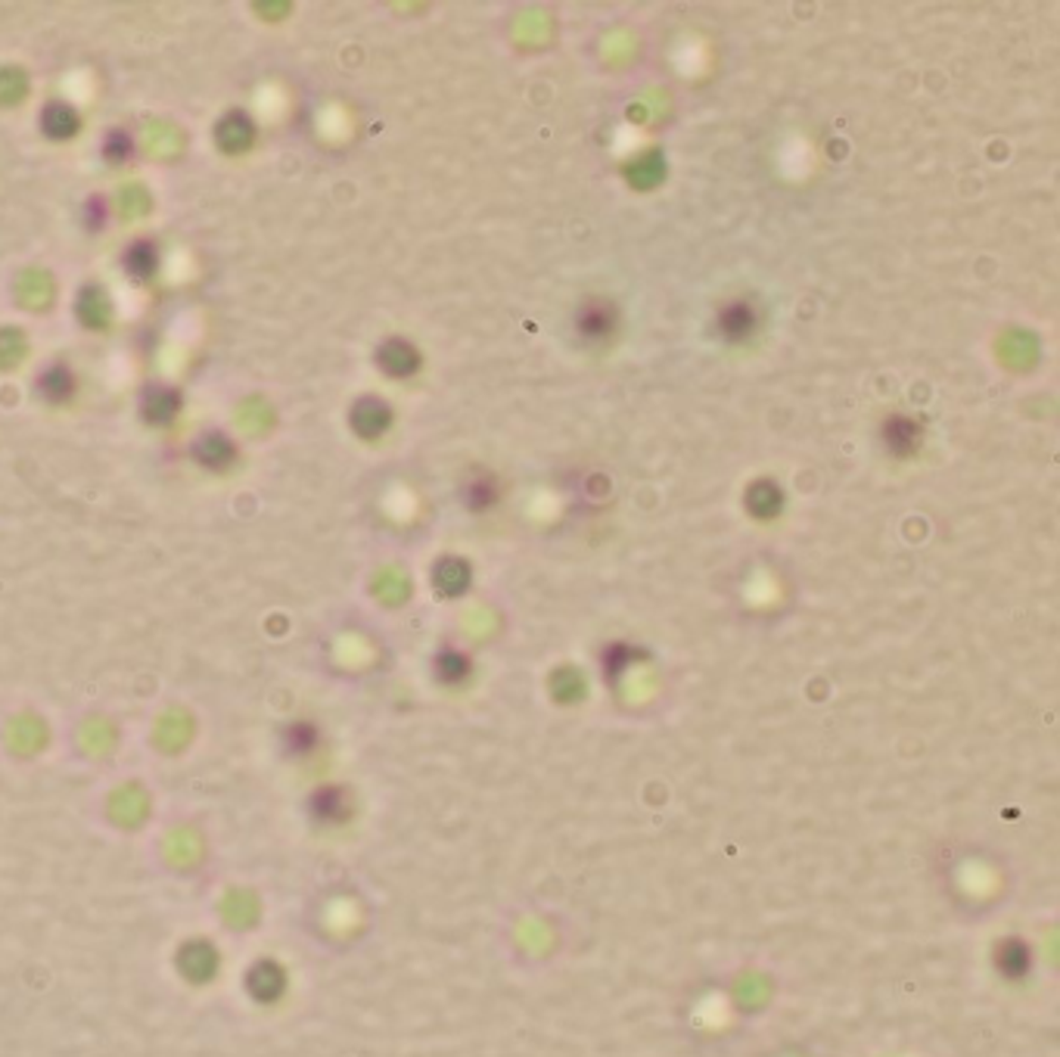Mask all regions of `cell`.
<instances>
[{"label":"cell","instance_id":"obj_1","mask_svg":"<svg viewBox=\"0 0 1060 1057\" xmlns=\"http://www.w3.org/2000/svg\"><path fill=\"white\" fill-rule=\"evenodd\" d=\"M616 305H609L607 299H588L575 314V330L585 342H603L616 333Z\"/></svg>","mask_w":1060,"mask_h":1057},{"label":"cell","instance_id":"obj_2","mask_svg":"<svg viewBox=\"0 0 1060 1057\" xmlns=\"http://www.w3.org/2000/svg\"><path fill=\"white\" fill-rule=\"evenodd\" d=\"M715 324H719V333L725 336L728 342H743L747 336L756 333V324H759V311H756V308L749 305L747 299H734V302H728V305L719 308V318H715Z\"/></svg>","mask_w":1060,"mask_h":1057},{"label":"cell","instance_id":"obj_3","mask_svg":"<svg viewBox=\"0 0 1060 1057\" xmlns=\"http://www.w3.org/2000/svg\"><path fill=\"white\" fill-rule=\"evenodd\" d=\"M308 811L321 824H342L352 815V800L342 787H318L308 800Z\"/></svg>","mask_w":1060,"mask_h":1057},{"label":"cell","instance_id":"obj_4","mask_svg":"<svg viewBox=\"0 0 1060 1057\" xmlns=\"http://www.w3.org/2000/svg\"><path fill=\"white\" fill-rule=\"evenodd\" d=\"M389 423H392V411L380 398H361L352 408V430L364 439L383 436L389 430Z\"/></svg>","mask_w":1060,"mask_h":1057},{"label":"cell","instance_id":"obj_5","mask_svg":"<svg viewBox=\"0 0 1060 1057\" xmlns=\"http://www.w3.org/2000/svg\"><path fill=\"white\" fill-rule=\"evenodd\" d=\"M921 439H924L921 426L908 417L896 414L883 423V442H887V448L896 454V458H908V454H915L917 448H921Z\"/></svg>","mask_w":1060,"mask_h":1057},{"label":"cell","instance_id":"obj_6","mask_svg":"<svg viewBox=\"0 0 1060 1057\" xmlns=\"http://www.w3.org/2000/svg\"><path fill=\"white\" fill-rule=\"evenodd\" d=\"M377 361H380L383 374H389V376H411L414 370L420 367L417 348L404 339H386L380 346V352H377Z\"/></svg>","mask_w":1060,"mask_h":1057},{"label":"cell","instance_id":"obj_7","mask_svg":"<svg viewBox=\"0 0 1060 1057\" xmlns=\"http://www.w3.org/2000/svg\"><path fill=\"white\" fill-rule=\"evenodd\" d=\"M140 411H144V420L153 426H165L172 423L174 414L181 411V398L174 389L168 386H150L144 395V402H140Z\"/></svg>","mask_w":1060,"mask_h":1057},{"label":"cell","instance_id":"obj_8","mask_svg":"<svg viewBox=\"0 0 1060 1057\" xmlns=\"http://www.w3.org/2000/svg\"><path fill=\"white\" fill-rule=\"evenodd\" d=\"M218 144H221V150L228 153H243L246 146L252 144V137H256V128H252V122L243 116V112H230V116H224L221 122H218Z\"/></svg>","mask_w":1060,"mask_h":1057},{"label":"cell","instance_id":"obj_9","mask_svg":"<svg viewBox=\"0 0 1060 1057\" xmlns=\"http://www.w3.org/2000/svg\"><path fill=\"white\" fill-rule=\"evenodd\" d=\"M79 125H81L79 112L69 107V103H47L44 112H41V128L53 140H69L79 131Z\"/></svg>","mask_w":1060,"mask_h":1057},{"label":"cell","instance_id":"obj_10","mask_svg":"<svg viewBox=\"0 0 1060 1057\" xmlns=\"http://www.w3.org/2000/svg\"><path fill=\"white\" fill-rule=\"evenodd\" d=\"M193 454L202 467H209V470H224V467L234 460V445H230V439L221 436V432H209V436H202L200 442L193 445Z\"/></svg>","mask_w":1060,"mask_h":1057},{"label":"cell","instance_id":"obj_11","mask_svg":"<svg viewBox=\"0 0 1060 1057\" xmlns=\"http://www.w3.org/2000/svg\"><path fill=\"white\" fill-rule=\"evenodd\" d=\"M781 488L775 486V482L762 479V482H753L747 492V510L753 516H762V520H768V516H775L777 510H781Z\"/></svg>","mask_w":1060,"mask_h":1057},{"label":"cell","instance_id":"obj_12","mask_svg":"<svg viewBox=\"0 0 1060 1057\" xmlns=\"http://www.w3.org/2000/svg\"><path fill=\"white\" fill-rule=\"evenodd\" d=\"M38 389H41V395H44L47 402H53V404L66 402V398L72 395V389H75L72 370L62 367V364H53V367H47L44 374H41Z\"/></svg>","mask_w":1060,"mask_h":1057},{"label":"cell","instance_id":"obj_13","mask_svg":"<svg viewBox=\"0 0 1060 1057\" xmlns=\"http://www.w3.org/2000/svg\"><path fill=\"white\" fill-rule=\"evenodd\" d=\"M156 262H159V255H156V246H153L150 240H137L135 246L125 252V271L137 280L150 277L153 271H156Z\"/></svg>","mask_w":1060,"mask_h":1057},{"label":"cell","instance_id":"obj_14","mask_svg":"<svg viewBox=\"0 0 1060 1057\" xmlns=\"http://www.w3.org/2000/svg\"><path fill=\"white\" fill-rule=\"evenodd\" d=\"M318 744H321V734L311 722H296L284 731V746L290 756H311Z\"/></svg>","mask_w":1060,"mask_h":1057},{"label":"cell","instance_id":"obj_15","mask_svg":"<svg viewBox=\"0 0 1060 1057\" xmlns=\"http://www.w3.org/2000/svg\"><path fill=\"white\" fill-rule=\"evenodd\" d=\"M467 579H470V572L460 560H442L439 570H435V585H439L445 594H460L463 588H467Z\"/></svg>","mask_w":1060,"mask_h":1057},{"label":"cell","instance_id":"obj_16","mask_svg":"<svg viewBox=\"0 0 1060 1057\" xmlns=\"http://www.w3.org/2000/svg\"><path fill=\"white\" fill-rule=\"evenodd\" d=\"M463 498H467V504L473 510H486L497 501V482L491 479V476H476V479H470L467 488H463Z\"/></svg>","mask_w":1060,"mask_h":1057},{"label":"cell","instance_id":"obj_17","mask_svg":"<svg viewBox=\"0 0 1060 1057\" xmlns=\"http://www.w3.org/2000/svg\"><path fill=\"white\" fill-rule=\"evenodd\" d=\"M435 672H439L442 681L458 684L470 675V660L463 654H458V650H442L439 660H435Z\"/></svg>","mask_w":1060,"mask_h":1057},{"label":"cell","instance_id":"obj_18","mask_svg":"<svg viewBox=\"0 0 1060 1057\" xmlns=\"http://www.w3.org/2000/svg\"><path fill=\"white\" fill-rule=\"evenodd\" d=\"M79 314L90 327L107 324V299H103L97 290H84V296L79 299Z\"/></svg>","mask_w":1060,"mask_h":1057},{"label":"cell","instance_id":"obj_19","mask_svg":"<svg viewBox=\"0 0 1060 1057\" xmlns=\"http://www.w3.org/2000/svg\"><path fill=\"white\" fill-rule=\"evenodd\" d=\"M103 153H107V159H112V162H125L131 156V137L125 131H112Z\"/></svg>","mask_w":1060,"mask_h":1057},{"label":"cell","instance_id":"obj_20","mask_svg":"<svg viewBox=\"0 0 1060 1057\" xmlns=\"http://www.w3.org/2000/svg\"><path fill=\"white\" fill-rule=\"evenodd\" d=\"M999 961H1001V968H1005V970H1010V964H1020V970H1027L1029 955H1027V949H1023L1020 942L1014 940V942H1005V946H1001Z\"/></svg>","mask_w":1060,"mask_h":1057},{"label":"cell","instance_id":"obj_21","mask_svg":"<svg viewBox=\"0 0 1060 1057\" xmlns=\"http://www.w3.org/2000/svg\"><path fill=\"white\" fill-rule=\"evenodd\" d=\"M628 660H631L628 650L622 647V644H616V647H609V650H607V656H603V669H607V675H609V678H616L622 669L628 666Z\"/></svg>","mask_w":1060,"mask_h":1057}]
</instances>
